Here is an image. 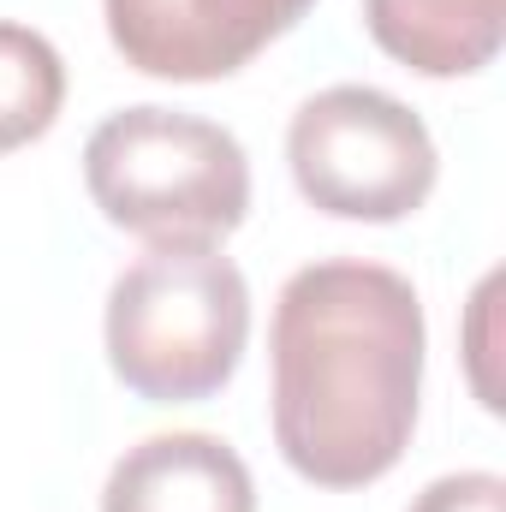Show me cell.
I'll use <instances>...</instances> for the list:
<instances>
[{
  "label": "cell",
  "instance_id": "obj_4",
  "mask_svg": "<svg viewBox=\"0 0 506 512\" xmlns=\"http://www.w3.org/2000/svg\"><path fill=\"white\" fill-rule=\"evenodd\" d=\"M286 161L304 203L376 227L423 209L441 173L429 126L376 84L316 90L286 126Z\"/></svg>",
  "mask_w": 506,
  "mask_h": 512
},
{
  "label": "cell",
  "instance_id": "obj_8",
  "mask_svg": "<svg viewBox=\"0 0 506 512\" xmlns=\"http://www.w3.org/2000/svg\"><path fill=\"white\" fill-rule=\"evenodd\" d=\"M60 102H66L60 48L42 30L0 18V155L36 143L60 120Z\"/></svg>",
  "mask_w": 506,
  "mask_h": 512
},
{
  "label": "cell",
  "instance_id": "obj_1",
  "mask_svg": "<svg viewBox=\"0 0 506 512\" xmlns=\"http://www.w3.org/2000/svg\"><path fill=\"white\" fill-rule=\"evenodd\" d=\"M423 346V304L399 268L358 256L298 268L268 328L280 459L316 489L381 483L417 429Z\"/></svg>",
  "mask_w": 506,
  "mask_h": 512
},
{
  "label": "cell",
  "instance_id": "obj_3",
  "mask_svg": "<svg viewBox=\"0 0 506 512\" xmlns=\"http://www.w3.org/2000/svg\"><path fill=\"white\" fill-rule=\"evenodd\" d=\"M96 209L149 245H221L251 215L245 143L179 108H120L84 143Z\"/></svg>",
  "mask_w": 506,
  "mask_h": 512
},
{
  "label": "cell",
  "instance_id": "obj_2",
  "mask_svg": "<svg viewBox=\"0 0 506 512\" xmlns=\"http://www.w3.org/2000/svg\"><path fill=\"white\" fill-rule=\"evenodd\" d=\"M251 340V286L221 245H149L108 292V364L149 405L233 382Z\"/></svg>",
  "mask_w": 506,
  "mask_h": 512
},
{
  "label": "cell",
  "instance_id": "obj_6",
  "mask_svg": "<svg viewBox=\"0 0 506 512\" xmlns=\"http://www.w3.org/2000/svg\"><path fill=\"white\" fill-rule=\"evenodd\" d=\"M102 512H256V483L221 435L173 429L114 459Z\"/></svg>",
  "mask_w": 506,
  "mask_h": 512
},
{
  "label": "cell",
  "instance_id": "obj_5",
  "mask_svg": "<svg viewBox=\"0 0 506 512\" xmlns=\"http://www.w3.org/2000/svg\"><path fill=\"white\" fill-rule=\"evenodd\" d=\"M310 6L316 0H102L120 60L167 84L233 78Z\"/></svg>",
  "mask_w": 506,
  "mask_h": 512
},
{
  "label": "cell",
  "instance_id": "obj_9",
  "mask_svg": "<svg viewBox=\"0 0 506 512\" xmlns=\"http://www.w3.org/2000/svg\"><path fill=\"white\" fill-rule=\"evenodd\" d=\"M405 512H506V483L495 471H453L435 477Z\"/></svg>",
  "mask_w": 506,
  "mask_h": 512
},
{
  "label": "cell",
  "instance_id": "obj_7",
  "mask_svg": "<svg viewBox=\"0 0 506 512\" xmlns=\"http://www.w3.org/2000/svg\"><path fill=\"white\" fill-rule=\"evenodd\" d=\"M381 54L423 78H471L506 42V0H364Z\"/></svg>",
  "mask_w": 506,
  "mask_h": 512
}]
</instances>
